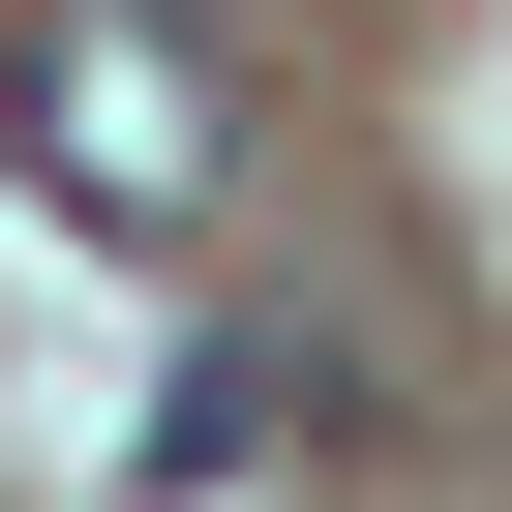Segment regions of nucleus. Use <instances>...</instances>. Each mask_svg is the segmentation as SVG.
Wrapping results in <instances>:
<instances>
[{"label":"nucleus","instance_id":"obj_2","mask_svg":"<svg viewBox=\"0 0 512 512\" xmlns=\"http://www.w3.org/2000/svg\"><path fill=\"white\" fill-rule=\"evenodd\" d=\"M332 422H362V332H302V302H241V332H181V362H151L121 482H151V512H241V482H302Z\"/></svg>","mask_w":512,"mask_h":512},{"label":"nucleus","instance_id":"obj_1","mask_svg":"<svg viewBox=\"0 0 512 512\" xmlns=\"http://www.w3.org/2000/svg\"><path fill=\"white\" fill-rule=\"evenodd\" d=\"M0 151H31V211H91V241H211L241 211V61L181 0H31V31H0Z\"/></svg>","mask_w":512,"mask_h":512}]
</instances>
